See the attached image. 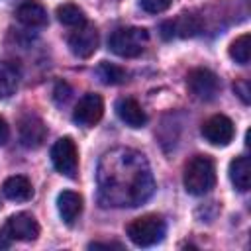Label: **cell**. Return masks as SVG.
Instances as JSON below:
<instances>
[{"instance_id": "22", "label": "cell", "mask_w": 251, "mask_h": 251, "mask_svg": "<svg viewBox=\"0 0 251 251\" xmlns=\"http://www.w3.org/2000/svg\"><path fill=\"white\" fill-rule=\"evenodd\" d=\"M55 102L57 104H67L69 102V98H71V88H69V84L67 82H59L57 86H55Z\"/></svg>"}, {"instance_id": "5", "label": "cell", "mask_w": 251, "mask_h": 251, "mask_svg": "<svg viewBox=\"0 0 251 251\" xmlns=\"http://www.w3.org/2000/svg\"><path fill=\"white\" fill-rule=\"evenodd\" d=\"M186 86L194 98L208 102L220 92V78L210 69H192L186 76Z\"/></svg>"}, {"instance_id": "3", "label": "cell", "mask_w": 251, "mask_h": 251, "mask_svg": "<svg viewBox=\"0 0 251 251\" xmlns=\"http://www.w3.org/2000/svg\"><path fill=\"white\" fill-rule=\"evenodd\" d=\"M147 39H149V33L143 27H118L110 35L108 45H110L112 53H116L118 57L127 59V57L141 55Z\"/></svg>"}, {"instance_id": "14", "label": "cell", "mask_w": 251, "mask_h": 251, "mask_svg": "<svg viewBox=\"0 0 251 251\" xmlns=\"http://www.w3.org/2000/svg\"><path fill=\"white\" fill-rule=\"evenodd\" d=\"M16 18H18L20 24H24L27 27H43V25H47V12L37 2H24L16 10Z\"/></svg>"}, {"instance_id": "25", "label": "cell", "mask_w": 251, "mask_h": 251, "mask_svg": "<svg viewBox=\"0 0 251 251\" xmlns=\"http://www.w3.org/2000/svg\"><path fill=\"white\" fill-rule=\"evenodd\" d=\"M8 137H10V127H8L6 120L0 118V145H4L8 141Z\"/></svg>"}, {"instance_id": "19", "label": "cell", "mask_w": 251, "mask_h": 251, "mask_svg": "<svg viewBox=\"0 0 251 251\" xmlns=\"http://www.w3.org/2000/svg\"><path fill=\"white\" fill-rule=\"evenodd\" d=\"M229 57L239 65H247L249 63V59H251V35L249 33L239 35L229 45Z\"/></svg>"}, {"instance_id": "12", "label": "cell", "mask_w": 251, "mask_h": 251, "mask_svg": "<svg viewBox=\"0 0 251 251\" xmlns=\"http://www.w3.org/2000/svg\"><path fill=\"white\" fill-rule=\"evenodd\" d=\"M116 112H118L120 120L124 124H127L129 127H143L145 122H147V116H145L143 108L133 98H120L116 102Z\"/></svg>"}, {"instance_id": "21", "label": "cell", "mask_w": 251, "mask_h": 251, "mask_svg": "<svg viewBox=\"0 0 251 251\" xmlns=\"http://www.w3.org/2000/svg\"><path fill=\"white\" fill-rule=\"evenodd\" d=\"M139 4L149 14H161L173 4V0H139Z\"/></svg>"}, {"instance_id": "1", "label": "cell", "mask_w": 251, "mask_h": 251, "mask_svg": "<svg viewBox=\"0 0 251 251\" xmlns=\"http://www.w3.org/2000/svg\"><path fill=\"white\" fill-rule=\"evenodd\" d=\"M184 188L192 196H202L210 192L216 184V167L214 161L206 155H196L192 157L186 167H184V176H182Z\"/></svg>"}, {"instance_id": "7", "label": "cell", "mask_w": 251, "mask_h": 251, "mask_svg": "<svg viewBox=\"0 0 251 251\" xmlns=\"http://www.w3.org/2000/svg\"><path fill=\"white\" fill-rule=\"evenodd\" d=\"M233 133H235L233 122L224 114H216L208 118L202 126V135L206 137V141L218 147H226L233 139Z\"/></svg>"}, {"instance_id": "24", "label": "cell", "mask_w": 251, "mask_h": 251, "mask_svg": "<svg viewBox=\"0 0 251 251\" xmlns=\"http://www.w3.org/2000/svg\"><path fill=\"white\" fill-rule=\"evenodd\" d=\"M161 35H163V39H173V37H175L173 22H163V24H161Z\"/></svg>"}, {"instance_id": "18", "label": "cell", "mask_w": 251, "mask_h": 251, "mask_svg": "<svg viewBox=\"0 0 251 251\" xmlns=\"http://www.w3.org/2000/svg\"><path fill=\"white\" fill-rule=\"evenodd\" d=\"M57 18L63 25L69 27H82L86 24V16L82 12V8H78L76 4H61L57 8Z\"/></svg>"}, {"instance_id": "15", "label": "cell", "mask_w": 251, "mask_h": 251, "mask_svg": "<svg viewBox=\"0 0 251 251\" xmlns=\"http://www.w3.org/2000/svg\"><path fill=\"white\" fill-rule=\"evenodd\" d=\"M229 178L237 190L245 192L249 188V184H251V161H249V157L241 155L229 163Z\"/></svg>"}, {"instance_id": "2", "label": "cell", "mask_w": 251, "mask_h": 251, "mask_svg": "<svg viewBox=\"0 0 251 251\" xmlns=\"http://www.w3.org/2000/svg\"><path fill=\"white\" fill-rule=\"evenodd\" d=\"M165 231H167L165 220L157 214L141 216L127 226V237L137 247H149V245L159 243L165 237Z\"/></svg>"}, {"instance_id": "20", "label": "cell", "mask_w": 251, "mask_h": 251, "mask_svg": "<svg viewBox=\"0 0 251 251\" xmlns=\"http://www.w3.org/2000/svg\"><path fill=\"white\" fill-rule=\"evenodd\" d=\"M96 73H98V76H100V80H102L104 84H120V82H124L126 76H127L122 67L112 65V63H100V67H98Z\"/></svg>"}, {"instance_id": "13", "label": "cell", "mask_w": 251, "mask_h": 251, "mask_svg": "<svg viewBox=\"0 0 251 251\" xmlns=\"http://www.w3.org/2000/svg\"><path fill=\"white\" fill-rule=\"evenodd\" d=\"M2 192L12 202H27L33 196L31 182L25 176H22V175H16V176L6 178L4 184H2Z\"/></svg>"}, {"instance_id": "8", "label": "cell", "mask_w": 251, "mask_h": 251, "mask_svg": "<svg viewBox=\"0 0 251 251\" xmlns=\"http://www.w3.org/2000/svg\"><path fill=\"white\" fill-rule=\"evenodd\" d=\"M102 114H104V100H102V96L100 94H94V92H88L75 106L73 120L78 126L90 127V126H94V124L100 122Z\"/></svg>"}, {"instance_id": "4", "label": "cell", "mask_w": 251, "mask_h": 251, "mask_svg": "<svg viewBox=\"0 0 251 251\" xmlns=\"http://www.w3.org/2000/svg\"><path fill=\"white\" fill-rule=\"evenodd\" d=\"M51 161H53V167L69 176V178H75L76 176V169H78V151H76V145L71 137H61L53 143L51 147Z\"/></svg>"}, {"instance_id": "11", "label": "cell", "mask_w": 251, "mask_h": 251, "mask_svg": "<svg viewBox=\"0 0 251 251\" xmlns=\"http://www.w3.org/2000/svg\"><path fill=\"white\" fill-rule=\"evenodd\" d=\"M57 208H59V216L63 218V222L67 226H73L75 220L82 212V196L75 190H63L57 196Z\"/></svg>"}, {"instance_id": "23", "label": "cell", "mask_w": 251, "mask_h": 251, "mask_svg": "<svg viewBox=\"0 0 251 251\" xmlns=\"http://www.w3.org/2000/svg\"><path fill=\"white\" fill-rule=\"evenodd\" d=\"M233 90H235V92H239V96H241V100H243L245 104L249 102V88H247V82H245V80H241V82L233 84Z\"/></svg>"}, {"instance_id": "26", "label": "cell", "mask_w": 251, "mask_h": 251, "mask_svg": "<svg viewBox=\"0 0 251 251\" xmlns=\"http://www.w3.org/2000/svg\"><path fill=\"white\" fill-rule=\"evenodd\" d=\"M88 249H122L120 243H90Z\"/></svg>"}, {"instance_id": "10", "label": "cell", "mask_w": 251, "mask_h": 251, "mask_svg": "<svg viewBox=\"0 0 251 251\" xmlns=\"http://www.w3.org/2000/svg\"><path fill=\"white\" fill-rule=\"evenodd\" d=\"M69 47L73 51V55L80 57V59H88L96 47H98V31L94 25L84 24L82 27H76L75 33L69 37Z\"/></svg>"}, {"instance_id": "17", "label": "cell", "mask_w": 251, "mask_h": 251, "mask_svg": "<svg viewBox=\"0 0 251 251\" xmlns=\"http://www.w3.org/2000/svg\"><path fill=\"white\" fill-rule=\"evenodd\" d=\"M18 88V71L14 65L0 61V100L10 98Z\"/></svg>"}, {"instance_id": "6", "label": "cell", "mask_w": 251, "mask_h": 251, "mask_svg": "<svg viewBox=\"0 0 251 251\" xmlns=\"http://www.w3.org/2000/svg\"><path fill=\"white\" fill-rule=\"evenodd\" d=\"M2 231L12 241L14 239H18V241H33L39 235V224L31 214L20 212V214H14V216L8 218L6 226L2 227Z\"/></svg>"}, {"instance_id": "9", "label": "cell", "mask_w": 251, "mask_h": 251, "mask_svg": "<svg viewBox=\"0 0 251 251\" xmlns=\"http://www.w3.org/2000/svg\"><path fill=\"white\" fill-rule=\"evenodd\" d=\"M20 141L24 147L27 149H37L43 145L45 137H47V127L43 124V120L35 114H25L20 120Z\"/></svg>"}, {"instance_id": "16", "label": "cell", "mask_w": 251, "mask_h": 251, "mask_svg": "<svg viewBox=\"0 0 251 251\" xmlns=\"http://www.w3.org/2000/svg\"><path fill=\"white\" fill-rule=\"evenodd\" d=\"M171 22H173L175 35L178 37H194L202 29V20L192 12H182L176 20H171Z\"/></svg>"}]
</instances>
